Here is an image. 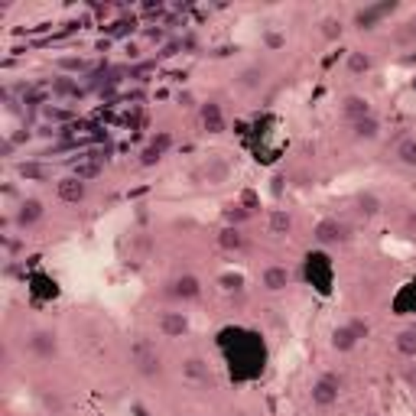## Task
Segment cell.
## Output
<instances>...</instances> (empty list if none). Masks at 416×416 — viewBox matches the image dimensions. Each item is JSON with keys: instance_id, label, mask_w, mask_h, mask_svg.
Masks as SVG:
<instances>
[{"instance_id": "cell-19", "label": "cell", "mask_w": 416, "mask_h": 416, "mask_svg": "<svg viewBox=\"0 0 416 416\" xmlns=\"http://www.w3.org/2000/svg\"><path fill=\"white\" fill-rule=\"evenodd\" d=\"M397 163L407 169H416V137H403L397 144Z\"/></svg>"}, {"instance_id": "cell-20", "label": "cell", "mask_w": 416, "mask_h": 416, "mask_svg": "<svg viewBox=\"0 0 416 416\" xmlns=\"http://www.w3.org/2000/svg\"><path fill=\"white\" fill-rule=\"evenodd\" d=\"M354 208H358V215L374 218L377 212H381V199H377L374 192H358V199H354Z\"/></svg>"}, {"instance_id": "cell-31", "label": "cell", "mask_w": 416, "mask_h": 416, "mask_svg": "<svg viewBox=\"0 0 416 416\" xmlns=\"http://www.w3.org/2000/svg\"><path fill=\"white\" fill-rule=\"evenodd\" d=\"M221 287L228 289V293H231V289H241V287H244V277H241V273H224Z\"/></svg>"}, {"instance_id": "cell-39", "label": "cell", "mask_w": 416, "mask_h": 416, "mask_svg": "<svg viewBox=\"0 0 416 416\" xmlns=\"http://www.w3.org/2000/svg\"><path fill=\"white\" fill-rule=\"evenodd\" d=\"M49 416H59V413H49Z\"/></svg>"}, {"instance_id": "cell-33", "label": "cell", "mask_w": 416, "mask_h": 416, "mask_svg": "<svg viewBox=\"0 0 416 416\" xmlns=\"http://www.w3.org/2000/svg\"><path fill=\"white\" fill-rule=\"evenodd\" d=\"M52 88H56L59 95H79V88H75V85H72V81H69V79H59L56 85H52Z\"/></svg>"}, {"instance_id": "cell-4", "label": "cell", "mask_w": 416, "mask_h": 416, "mask_svg": "<svg viewBox=\"0 0 416 416\" xmlns=\"http://www.w3.org/2000/svg\"><path fill=\"white\" fill-rule=\"evenodd\" d=\"M30 352L36 358H56L59 354V335L52 328H36L30 335Z\"/></svg>"}, {"instance_id": "cell-10", "label": "cell", "mask_w": 416, "mask_h": 416, "mask_svg": "<svg viewBox=\"0 0 416 416\" xmlns=\"http://www.w3.org/2000/svg\"><path fill=\"white\" fill-rule=\"evenodd\" d=\"M134 364L137 371L144 377H156L160 374V354L153 352V348H146V345H137L134 348Z\"/></svg>"}, {"instance_id": "cell-6", "label": "cell", "mask_w": 416, "mask_h": 416, "mask_svg": "<svg viewBox=\"0 0 416 416\" xmlns=\"http://www.w3.org/2000/svg\"><path fill=\"white\" fill-rule=\"evenodd\" d=\"M42 215H46V208H42L40 199H23L20 208H16V215H13V224L20 228V231H26V228H33V224H40Z\"/></svg>"}, {"instance_id": "cell-12", "label": "cell", "mask_w": 416, "mask_h": 416, "mask_svg": "<svg viewBox=\"0 0 416 416\" xmlns=\"http://www.w3.org/2000/svg\"><path fill=\"white\" fill-rule=\"evenodd\" d=\"M160 332L166 338H183L189 332V319H185V312H163L160 316Z\"/></svg>"}, {"instance_id": "cell-3", "label": "cell", "mask_w": 416, "mask_h": 416, "mask_svg": "<svg viewBox=\"0 0 416 416\" xmlns=\"http://www.w3.org/2000/svg\"><path fill=\"white\" fill-rule=\"evenodd\" d=\"M312 241L319 248H335V244H345L348 241V224L338 221V218H322L316 228H312Z\"/></svg>"}, {"instance_id": "cell-32", "label": "cell", "mask_w": 416, "mask_h": 416, "mask_svg": "<svg viewBox=\"0 0 416 416\" xmlns=\"http://www.w3.org/2000/svg\"><path fill=\"white\" fill-rule=\"evenodd\" d=\"M150 144H153V146H156V150H160V153H166V150H169V146H173V134H166V130H160V134L153 137Z\"/></svg>"}, {"instance_id": "cell-16", "label": "cell", "mask_w": 416, "mask_h": 416, "mask_svg": "<svg viewBox=\"0 0 416 416\" xmlns=\"http://www.w3.org/2000/svg\"><path fill=\"white\" fill-rule=\"evenodd\" d=\"M345 65H348V72L352 75H368L371 69H374V59H371L368 52H361V49H354V52H348Z\"/></svg>"}, {"instance_id": "cell-7", "label": "cell", "mask_w": 416, "mask_h": 416, "mask_svg": "<svg viewBox=\"0 0 416 416\" xmlns=\"http://www.w3.org/2000/svg\"><path fill=\"white\" fill-rule=\"evenodd\" d=\"M169 296L183 299V303H192V299H199L202 296L199 277H192V273H183V277H176V280L169 283Z\"/></svg>"}, {"instance_id": "cell-15", "label": "cell", "mask_w": 416, "mask_h": 416, "mask_svg": "<svg viewBox=\"0 0 416 416\" xmlns=\"http://www.w3.org/2000/svg\"><path fill=\"white\" fill-rule=\"evenodd\" d=\"M352 127V137L354 140H377L381 137V120L374 117V114H368V117L354 120V124H348Z\"/></svg>"}, {"instance_id": "cell-30", "label": "cell", "mask_w": 416, "mask_h": 416, "mask_svg": "<svg viewBox=\"0 0 416 416\" xmlns=\"http://www.w3.org/2000/svg\"><path fill=\"white\" fill-rule=\"evenodd\" d=\"M397 40H400L403 46H416V20H413V23H407L400 33H397Z\"/></svg>"}, {"instance_id": "cell-27", "label": "cell", "mask_w": 416, "mask_h": 416, "mask_svg": "<svg viewBox=\"0 0 416 416\" xmlns=\"http://www.w3.org/2000/svg\"><path fill=\"white\" fill-rule=\"evenodd\" d=\"M322 36H325L328 42H335L338 36H342V20H335V16H325V20H322Z\"/></svg>"}, {"instance_id": "cell-25", "label": "cell", "mask_w": 416, "mask_h": 416, "mask_svg": "<svg viewBox=\"0 0 416 416\" xmlns=\"http://www.w3.org/2000/svg\"><path fill=\"white\" fill-rule=\"evenodd\" d=\"M46 176V166H40V163H20V179H26V183H40Z\"/></svg>"}, {"instance_id": "cell-18", "label": "cell", "mask_w": 416, "mask_h": 416, "mask_svg": "<svg viewBox=\"0 0 416 416\" xmlns=\"http://www.w3.org/2000/svg\"><path fill=\"white\" fill-rule=\"evenodd\" d=\"M267 224H270V234H289L293 231V215H289L287 208H273Z\"/></svg>"}, {"instance_id": "cell-34", "label": "cell", "mask_w": 416, "mask_h": 416, "mask_svg": "<svg viewBox=\"0 0 416 416\" xmlns=\"http://www.w3.org/2000/svg\"><path fill=\"white\" fill-rule=\"evenodd\" d=\"M241 205L248 208V212H254V208H257V192H250V189H248V192H241Z\"/></svg>"}, {"instance_id": "cell-38", "label": "cell", "mask_w": 416, "mask_h": 416, "mask_svg": "<svg viewBox=\"0 0 416 416\" xmlns=\"http://www.w3.org/2000/svg\"><path fill=\"white\" fill-rule=\"evenodd\" d=\"M407 228L416 234V212H410V215H407Z\"/></svg>"}, {"instance_id": "cell-29", "label": "cell", "mask_w": 416, "mask_h": 416, "mask_svg": "<svg viewBox=\"0 0 416 416\" xmlns=\"http://www.w3.org/2000/svg\"><path fill=\"white\" fill-rule=\"evenodd\" d=\"M59 69L62 72H85L88 65H85V59H59Z\"/></svg>"}, {"instance_id": "cell-21", "label": "cell", "mask_w": 416, "mask_h": 416, "mask_svg": "<svg viewBox=\"0 0 416 416\" xmlns=\"http://www.w3.org/2000/svg\"><path fill=\"white\" fill-rule=\"evenodd\" d=\"M238 85L244 91H257L260 85H264V69H260V65H250V69H244V72H241V79H238Z\"/></svg>"}, {"instance_id": "cell-5", "label": "cell", "mask_w": 416, "mask_h": 416, "mask_svg": "<svg viewBox=\"0 0 416 416\" xmlns=\"http://www.w3.org/2000/svg\"><path fill=\"white\" fill-rule=\"evenodd\" d=\"M56 195L65 205H79V202H85V195H88V183H81L79 176H62L56 183Z\"/></svg>"}, {"instance_id": "cell-2", "label": "cell", "mask_w": 416, "mask_h": 416, "mask_svg": "<svg viewBox=\"0 0 416 416\" xmlns=\"http://www.w3.org/2000/svg\"><path fill=\"white\" fill-rule=\"evenodd\" d=\"M368 322H361V319H352V322H345V325H338L335 332H332V348H335L338 354H348L358 348L361 338H368Z\"/></svg>"}, {"instance_id": "cell-9", "label": "cell", "mask_w": 416, "mask_h": 416, "mask_svg": "<svg viewBox=\"0 0 416 416\" xmlns=\"http://www.w3.org/2000/svg\"><path fill=\"white\" fill-rule=\"evenodd\" d=\"M202 179L208 185H224L231 179V163L224 160V156H208L205 166H202Z\"/></svg>"}, {"instance_id": "cell-14", "label": "cell", "mask_w": 416, "mask_h": 416, "mask_svg": "<svg viewBox=\"0 0 416 416\" xmlns=\"http://www.w3.org/2000/svg\"><path fill=\"white\" fill-rule=\"evenodd\" d=\"M199 114H202V127H205L208 134H221V130H224V114H221V104L205 101V104L199 108Z\"/></svg>"}, {"instance_id": "cell-26", "label": "cell", "mask_w": 416, "mask_h": 416, "mask_svg": "<svg viewBox=\"0 0 416 416\" xmlns=\"http://www.w3.org/2000/svg\"><path fill=\"white\" fill-rule=\"evenodd\" d=\"M101 163L98 160H88V163H79V166H75V173L72 176H79L81 183H88V179H95V176H101Z\"/></svg>"}, {"instance_id": "cell-17", "label": "cell", "mask_w": 416, "mask_h": 416, "mask_svg": "<svg viewBox=\"0 0 416 416\" xmlns=\"http://www.w3.org/2000/svg\"><path fill=\"white\" fill-rule=\"evenodd\" d=\"M393 348L403 354V358H416V322L410 328H403L400 335H397V342H393Z\"/></svg>"}, {"instance_id": "cell-1", "label": "cell", "mask_w": 416, "mask_h": 416, "mask_svg": "<svg viewBox=\"0 0 416 416\" xmlns=\"http://www.w3.org/2000/svg\"><path fill=\"white\" fill-rule=\"evenodd\" d=\"M338 397H342V377L335 374V371H325V374L312 384L309 391V400L312 407H319V410H328V407H335Z\"/></svg>"}, {"instance_id": "cell-22", "label": "cell", "mask_w": 416, "mask_h": 416, "mask_svg": "<svg viewBox=\"0 0 416 416\" xmlns=\"http://www.w3.org/2000/svg\"><path fill=\"white\" fill-rule=\"evenodd\" d=\"M218 244H221L224 250H241L244 248V234H241V228H221V234H218Z\"/></svg>"}, {"instance_id": "cell-28", "label": "cell", "mask_w": 416, "mask_h": 416, "mask_svg": "<svg viewBox=\"0 0 416 416\" xmlns=\"http://www.w3.org/2000/svg\"><path fill=\"white\" fill-rule=\"evenodd\" d=\"M163 156H166V153H160L153 144H146V146H144V153H140V166H156V163H160Z\"/></svg>"}, {"instance_id": "cell-23", "label": "cell", "mask_w": 416, "mask_h": 416, "mask_svg": "<svg viewBox=\"0 0 416 416\" xmlns=\"http://www.w3.org/2000/svg\"><path fill=\"white\" fill-rule=\"evenodd\" d=\"M221 215H224V221L231 224V228H238V224H244V221L250 218V212H248L244 205H241V202H231V205H224Z\"/></svg>"}, {"instance_id": "cell-37", "label": "cell", "mask_w": 416, "mask_h": 416, "mask_svg": "<svg viewBox=\"0 0 416 416\" xmlns=\"http://www.w3.org/2000/svg\"><path fill=\"white\" fill-rule=\"evenodd\" d=\"M273 192H277V195L283 192V176H273Z\"/></svg>"}, {"instance_id": "cell-13", "label": "cell", "mask_w": 416, "mask_h": 416, "mask_svg": "<svg viewBox=\"0 0 416 416\" xmlns=\"http://www.w3.org/2000/svg\"><path fill=\"white\" fill-rule=\"evenodd\" d=\"M368 114H374V111H371V101H368V98L348 95L342 101V117L348 120V124H354V120H361V117H368Z\"/></svg>"}, {"instance_id": "cell-8", "label": "cell", "mask_w": 416, "mask_h": 416, "mask_svg": "<svg viewBox=\"0 0 416 416\" xmlns=\"http://www.w3.org/2000/svg\"><path fill=\"white\" fill-rule=\"evenodd\" d=\"M393 10H397V4H371V7L354 13V26H358V30H374V26L381 23L387 13H393Z\"/></svg>"}, {"instance_id": "cell-24", "label": "cell", "mask_w": 416, "mask_h": 416, "mask_svg": "<svg viewBox=\"0 0 416 416\" xmlns=\"http://www.w3.org/2000/svg\"><path fill=\"white\" fill-rule=\"evenodd\" d=\"M183 374L189 377V381H208V364L202 358H189L183 364Z\"/></svg>"}, {"instance_id": "cell-35", "label": "cell", "mask_w": 416, "mask_h": 416, "mask_svg": "<svg viewBox=\"0 0 416 416\" xmlns=\"http://www.w3.org/2000/svg\"><path fill=\"white\" fill-rule=\"evenodd\" d=\"M264 40H267V46H270V49H280L283 46V36H280V33H267Z\"/></svg>"}, {"instance_id": "cell-36", "label": "cell", "mask_w": 416, "mask_h": 416, "mask_svg": "<svg viewBox=\"0 0 416 416\" xmlns=\"http://www.w3.org/2000/svg\"><path fill=\"white\" fill-rule=\"evenodd\" d=\"M46 117H49V120H65L69 114H65V111H56V108H46Z\"/></svg>"}, {"instance_id": "cell-11", "label": "cell", "mask_w": 416, "mask_h": 416, "mask_svg": "<svg viewBox=\"0 0 416 416\" xmlns=\"http://www.w3.org/2000/svg\"><path fill=\"white\" fill-rule=\"evenodd\" d=\"M289 280H293V277H289V270L283 264H270L264 270V277H260V283H264L267 293H280V289H287Z\"/></svg>"}]
</instances>
